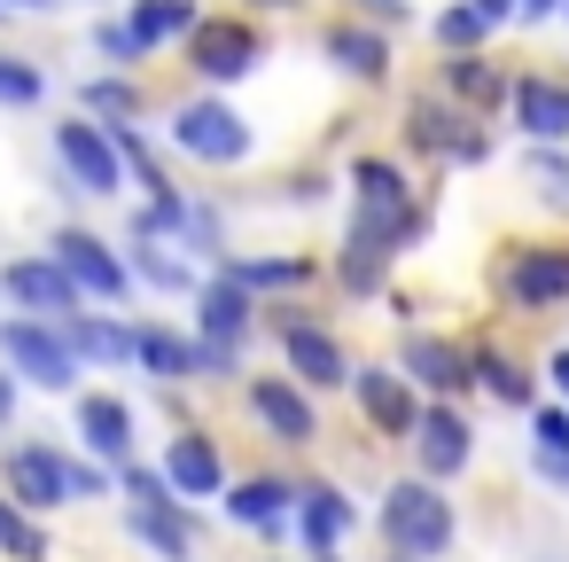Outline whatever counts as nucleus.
<instances>
[{"label": "nucleus", "mask_w": 569, "mask_h": 562, "mask_svg": "<svg viewBox=\"0 0 569 562\" xmlns=\"http://www.w3.org/2000/svg\"><path fill=\"white\" fill-rule=\"evenodd\" d=\"M164 476L180 484V500H219L234 476H227V453H219V437L203 430V422H180L172 437H164Z\"/></svg>", "instance_id": "22"}, {"label": "nucleus", "mask_w": 569, "mask_h": 562, "mask_svg": "<svg viewBox=\"0 0 569 562\" xmlns=\"http://www.w3.org/2000/svg\"><path fill=\"white\" fill-rule=\"evenodd\" d=\"M40 102H48V71H40V56L0 48V110H40Z\"/></svg>", "instance_id": "37"}, {"label": "nucleus", "mask_w": 569, "mask_h": 562, "mask_svg": "<svg viewBox=\"0 0 569 562\" xmlns=\"http://www.w3.org/2000/svg\"><path fill=\"white\" fill-rule=\"evenodd\" d=\"M164 149L188 157V165H203V172H234V165L258 157V126L219 87H203V95H188V102L164 110Z\"/></svg>", "instance_id": "4"}, {"label": "nucleus", "mask_w": 569, "mask_h": 562, "mask_svg": "<svg viewBox=\"0 0 569 562\" xmlns=\"http://www.w3.org/2000/svg\"><path fill=\"white\" fill-rule=\"evenodd\" d=\"M126 17H133V32L164 56V48H180V40L203 24V0H126Z\"/></svg>", "instance_id": "34"}, {"label": "nucleus", "mask_w": 569, "mask_h": 562, "mask_svg": "<svg viewBox=\"0 0 569 562\" xmlns=\"http://www.w3.org/2000/svg\"><path fill=\"white\" fill-rule=\"evenodd\" d=\"M273 344H281V367L297 383H312V391H351V375H359L351 344L305 305H273Z\"/></svg>", "instance_id": "10"}, {"label": "nucleus", "mask_w": 569, "mask_h": 562, "mask_svg": "<svg viewBox=\"0 0 569 562\" xmlns=\"http://www.w3.org/2000/svg\"><path fill=\"white\" fill-rule=\"evenodd\" d=\"M390 359L413 375V391H421V398H468V391H476V352H468V344H452V336L406 328Z\"/></svg>", "instance_id": "17"}, {"label": "nucleus", "mask_w": 569, "mask_h": 562, "mask_svg": "<svg viewBox=\"0 0 569 562\" xmlns=\"http://www.w3.org/2000/svg\"><path fill=\"white\" fill-rule=\"evenodd\" d=\"M0 297H9V313H40V321H79L87 313V289L71 282V266L56 250H24L0 266Z\"/></svg>", "instance_id": "15"}, {"label": "nucleus", "mask_w": 569, "mask_h": 562, "mask_svg": "<svg viewBox=\"0 0 569 562\" xmlns=\"http://www.w3.org/2000/svg\"><path fill=\"white\" fill-rule=\"evenodd\" d=\"M219 515H227L234 531L281 539V531H297V476H281V469H250V476H234V484L219 492Z\"/></svg>", "instance_id": "18"}, {"label": "nucleus", "mask_w": 569, "mask_h": 562, "mask_svg": "<svg viewBox=\"0 0 569 562\" xmlns=\"http://www.w3.org/2000/svg\"><path fill=\"white\" fill-rule=\"evenodd\" d=\"M491 297L515 321H546L569 305V235H507L491 258Z\"/></svg>", "instance_id": "3"}, {"label": "nucleus", "mask_w": 569, "mask_h": 562, "mask_svg": "<svg viewBox=\"0 0 569 562\" xmlns=\"http://www.w3.org/2000/svg\"><path fill=\"white\" fill-rule=\"evenodd\" d=\"M71 328V344H79V359L87 367H141V321H118V313H102V305H87L79 321H63Z\"/></svg>", "instance_id": "28"}, {"label": "nucleus", "mask_w": 569, "mask_h": 562, "mask_svg": "<svg viewBox=\"0 0 569 562\" xmlns=\"http://www.w3.org/2000/svg\"><path fill=\"white\" fill-rule=\"evenodd\" d=\"M398 141H406V157H429V165H460V172L491 165V118L460 110L445 87H421V95L406 102Z\"/></svg>", "instance_id": "6"}, {"label": "nucleus", "mask_w": 569, "mask_h": 562, "mask_svg": "<svg viewBox=\"0 0 569 562\" xmlns=\"http://www.w3.org/2000/svg\"><path fill=\"white\" fill-rule=\"evenodd\" d=\"M188 305H196L188 328L203 336V383H242V352H250V336H258L266 297H258L250 282H234L227 266H211Z\"/></svg>", "instance_id": "2"}, {"label": "nucleus", "mask_w": 569, "mask_h": 562, "mask_svg": "<svg viewBox=\"0 0 569 562\" xmlns=\"http://www.w3.org/2000/svg\"><path fill=\"white\" fill-rule=\"evenodd\" d=\"M320 63L336 71V79H351V87H390V63H398V48H390V24H375V17H336L328 32H320Z\"/></svg>", "instance_id": "16"}, {"label": "nucleus", "mask_w": 569, "mask_h": 562, "mask_svg": "<svg viewBox=\"0 0 569 562\" xmlns=\"http://www.w3.org/2000/svg\"><path fill=\"white\" fill-rule=\"evenodd\" d=\"M250 17H281V9H297V0H242Z\"/></svg>", "instance_id": "45"}, {"label": "nucleus", "mask_w": 569, "mask_h": 562, "mask_svg": "<svg viewBox=\"0 0 569 562\" xmlns=\"http://www.w3.org/2000/svg\"><path fill=\"white\" fill-rule=\"evenodd\" d=\"M382 562H413V554H398V546H390V554H382Z\"/></svg>", "instance_id": "46"}, {"label": "nucleus", "mask_w": 569, "mask_h": 562, "mask_svg": "<svg viewBox=\"0 0 569 562\" xmlns=\"http://www.w3.org/2000/svg\"><path fill=\"white\" fill-rule=\"evenodd\" d=\"M390 266H398V250L382 243V235H367V227H351L343 235V250H336V289L343 297H390Z\"/></svg>", "instance_id": "29"}, {"label": "nucleus", "mask_w": 569, "mask_h": 562, "mask_svg": "<svg viewBox=\"0 0 569 562\" xmlns=\"http://www.w3.org/2000/svg\"><path fill=\"white\" fill-rule=\"evenodd\" d=\"M79 110L102 118V126H141L149 118V87H141V71H94L79 87Z\"/></svg>", "instance_id": "32"}, {"label": "nucleus", "mask_w": 569, "mask_h": 562, "mask_svg": "<svg viewBox=\"0 0 569 562\" xmlns=\"http://www.w3.org/2000/svg\"><path fill=\"white\" fill-rule=\"evenodd\" d=\"M507 118H515L522 141H569V79H553V71H522Z\"/></svg>", "instance_id": "25"}, {"label": "nucleus", "mask_w": 569, "mask_h": 562, "mask_svg": "<svg viewBox=\"0 0 569 562\" xmlns=\"http://www.w3.org/2000/svg\"><path fill=\"white\" fill-rule=\"evenodd\" d=\"M266 17H250V9H219V17H203L188 40H180V63L203 79V87H242L258 63H266Z\"/></svg>", "instance_id": "7"}, {"label": "nucleus", "mask_w": 569, "mask_h": 562, "mask_svg": "<svg viewBox=\"0 0 569 562\" xmlns=\"http://www.w3.org/2000/svg\"><path fill=\"white\" fill-rule=\"evenodd\" d=\"M561 24H569V17H561Z\"/></svg>", "instance_id": "49"}, {"label": "nucleus", "mask_w": 569, "mask_h": 562, "mask_svg": "<svg viewBox=\"0 0 569 562\" xmlns=\"http://www.w3.org/2000/svg\"><path fill=\"white\" fill-rule=\"evenodd\" d=\"M351 9H382V0H351Z\"/></svg>", "instance_id": "47"}, {"label": "nucleus", "mask_w": 569, "mask_h": 562, "mask_svg": "<svg viewBox=\"0 0 569 562\" xmlns=\"http://www.w3.org/2000/svg\"><path fill=\"white\" fill-rule=\"evenodd\" d=\"M468 352H476V391H483L491 406H515V414L538 406V375H530L507 344H468Z\"/></svg>", "instance_id": "31"}, {"label": "nucleus", "mask_w": 569, "mask_h": 562, "mask_svg": "<svg viewBox=\"0 0 569 562\" xmlns=\"http://www.w3.org/2000/svg\"><path fill=\"white\" fill-rule=\"evenodd\" d=\"M0 359L24 375V391H48V398L56 391H79V375H87L71 328L63 321H40V313H9V321H0Z\"/></svg>", "instance_id": "9"}, {"label": "nucleus", "mask_w": 569, "mask_h": 562, "mask_svg": "<svg viewBox=\"0 0 569 562\" xmlns=\"http://www.w3.org/2000/svg\"><path fill=\"white\" fill-rule=\"evenodd\" d=\"M133 375H149L157 391L203 383V336H196V328H172V321H157V313H141V367H133Z\"/></svg>", "instance_id": "24"}, {"label": "nucleus", "mask_w": 569, "mask_h": 562, "mask_svg": "<svg viewBox=\"0 0 569 562\" xmlns=\"http://www.w3.org/2000/svg\"><path fill=\"white\" fill-rule=\"evenodd\" d=\"M227 274H234V282H250L258 297H297V289H312V282H320V266H312L305 250H234V258H227Z\"/></svg>", "instance_id": "30"}, {"label": "nucleus", "mask_w": 569, "mask_h": 562, "mask_svg": "<svg viewBox=\"0 0 569 562\" xmlns=\"http://www.w3.org/2000/svg\"><path fill=\"white\" fill-rule=\"evenodd\" d=\"M538 375L553 383V398H569V344H561V352H546V367H538Z\"/></svg>", "instance_id": "41"}, {"label": "nucleus", "mask_w": 569, "mask_h": 562, "mask_svg": "<svg viewBox=\"0 0 569 562\" xmlns=\"http://www.w3.org/2000/svg\"><path fill=\"white\" fill-rule=\"evenodd\" d=\"M468 461H476V422H468V406H460V398H429V406H421V430H413V469L437 476V484H452V476H468Z\"/></svg>", "instance_id": "19"}, {"label": "nucleus", "mask_w": 569, "mask_h": 562, "mask_svg": "<svg viewBox=\"0 0 569 562\" xmlns=\"http://www.w3.org/2000/svg\"><path fill=\"white\" fill-rule=\"evenodd\" d=\"M0 9H17V17H48V9H63V0H0Z\"/></svg>", "instance_id": "44"}, {"label": "nucleus", "mask_w": 569, "mask_h": 562, "mask_svg": "<svg viewBox=\"0 0 569 562\" xmlns=\"http://www.w3.org/2000/svg\"><path fill=\"white\" fill-rule=\"evenodd\" d=\"M515 79L522 71H507L491 48H468V56H437V87L460 102V110H476V118H499L507 102H515Z\"/></svg>", "instance_id": "20"}, {"label": "nucleus", "mask_w": 569, "mask_h": 562, "mask_svg": "<svg viewBox=\"0 0 569 562\" xmlns=\"http://www.w3.org/2000/svg\"><path fill=\"white\" fill-rule=\"evenodd\" d=\"M530 469H538V484H561V492H569V453H553V445H530Z\"/></svg>", "instance_id": "39"}, {"label": "nucleus", "mask_w": 569, "mask_h": 562, "mask_svg": "<svg viewBox=\"0 0 569 562\" xmlns=\"http://www.w3.org/2000/svg\"><path fill=\"white\" fill-rule=\"evenodd\" d=\"M351 406H359V422L375 430V437H390V445H413V430H421V391H413V375L398 367V359H359V375H351Z\"/></svg>", "instance_id": "13"}, {"label": "nucleus", "mask_w": 569, "mask_h": 562, "mask_svg": "<svg viewBox=\"0 0 569 562\" xmlns=\"http://www.w3.org/2000/svg\"><path fill=\"white\" fill-rule=\"evenodd\" d=\"M94 56H102L110 71H141V63H149L157 48H149V40L133 32V17H94Z\"/></svg>", "instance_id": "38"}, {"label": "nucleus", "mask_w": 569, "mask_h": 562, "mask_svg": "<svg viewBox=\"0 0 569 562\" xmlns=\"http://www.w3.org/2000/svg\"><path fill=\"white\" fill-rule=\"evenodd\" d=\"M0 484H9L32 515H56L79 500V476H71V453L56 437H17V445H0Z\"/></svg>", "instance_id": "14"}, {"label": "nucleus", "mask_w": 569, "mask_h": 562, "mask_svg": "<svg viewBox=\"0 0 569 562\" xmlns=\"http://www.w3.org/2000/svg\"><path fill=\"white\" fill-rule=\"evenodd\" d=\"M48 141H56V165H63V188H71V196H102V204H118V196L133 188L126 149H118V134H110L102 118L71 110V118L48 126Z\"/></svg>", "instance_id": "8"}, {"label": "nucleus", "mask_w": 569, "mask_h": 562, "mask_svg": "<svg viewBox=\"0 0 569 562\" xmlns=\"http://www.w3.org/2000/svg\"><path fill=\"white\" fill-rule=\"evenodd\" d=\"M375 523H382V546H398V554H413V562H445V554L460 546V507H452L445 484L421 476V469L398 476V484H382Z\"/></svg>", "instance_id": "5"}, {"label": "nucleus", "mask_w": 569, "mask_h": 562, "mask_svg": "<svg viewBox=\"0 0 569 562\" xmlns=\"http://www.w3.org/2000/svg\"><path fill=\"white\" fill-rule=\"evenodd\" d=\"M48 250L71 266V282L87 289V305H133V289H141V274H133V258L110 243V235H94V227H79V219H63L56 235H48Z\"/></svg>", "instance_id": "12"}, {"label": "nucleus", "mask_w": 569, "mask_h": 562, "mask_svg": "<svg viewBox=\"0 0 569 562\" xmlns=\"http://www.w3.org/2000/svg\"><path fill=\"white\" fill-rule=\"evenodd\" d=\"M359 531V500L328 476H297V539L305 554H343V539Z\"/></svg>", "instance_id": "23"}, {"label": "nucleus", "mask_w": 569, "mask_h": 562, "mask_svg": "<svg viewBox=\"0 0 569 562\" xmlns=\"http://www.w3.org/2000/svg\"><path fill=\"white\" fill-rule=\"evenodd\" d=\"M17 391H24V375L0 359V430H17Z\"/></svg>", "instance_id": "40"}, {"label": "nucleus", "mask_w": 569, "mask_h": 562, "mask_svg": "<svg viewBox=\"0 0 569 562\" xmlns=\"http://www.w3.org/2000/svg\"><path fill=\"white\" fill-rule=\"evenodd\" d=\"M491 40H499V24L476 9V0H452V9L429 17V48L437 56H468V48H491Z\"/></svg>", "instance_id": "35"}, {"label": "nucleus", "mask_w": 569, "mask_h": 562, "mask_svg": "<svg viewBox=\"0 0 569 562\" xmlns=\"http://www.w3.org/2000/svg\"><path fill=\"white\" fill-rule=\"evenodd\" d=\"M126 539H141L157 562H196V515L188 500H126Z\"/></svg>", "instance_id": "26"}, {"label": "nucleus", "mask_w": 569, "mask_h": 562, "mask_svg": "<svg viewBox=\"0 0 569 562\" xmlns=\"http://www.w3.org/2000/svg\"><path fill=\"white\" fill-rule=\"evenodd\" d=\"M476 9H483L499 32H507V24H522V0H476Z\"/></svg>", "instance_id": "42"}, {"label": "nucleus", "mask_w": 569, "mask_h": 562, "mask_svg": "<svg viewBox=\"0 0 569 562\" xmlns=\"http://www.w3.org/2000/svg\"><path fill=\"white\" fill-rule=\"evenodd\" d=\"M242 414H250L258 437L281 445V453H312V445H320V391L297 383L289 367H281V375H250V383H242Z\"/></svg>", "instance_id": "11"}, {"label": "nucleus", "mask_w": 569, "mask_h": 562, "mask_svg": "<svg viewBox=\"0 0 569 562\" xmlns=\"http://www.w3.org/2000/svg\"><path fill=\"white\" fill-rule=\"evenodd\" d=\"M0 562H56V539H48V515H32L9 484H0Z\"/></svg>", "instance_id": "33"}, {"label": "nucleus", "mask_w": 569, "mask_h": 562, "mask_svg": "<svg viewBox=\"0 0 569 562\" xmlns=\"http://www.w3.org/2000/svg\"><path fill=\"white\" fill-rule=\"evenodd\" d=\"M126 258H133L141 289H157V297H196V289H203L196 258H188L180 243H164V235H141V227H126Z\"/></svg>", "instance_id": "27"}, {"label": "nucleus", "mask_w": 569, "mask_h": 562, "mask_svg": "<svg viewBox=\"0 0 569 562\" xmlns=\"http://www.w3.org/2000/svg\"><path fill=\"white\" fill-rule=\"evenodd\" d=\"M522 180H530V196H538L553 219H569V149H561V141H530V149H522Z\"/></svg>", "instance_id": "36"}, {"label": "nucleus", "mask_w": 569, "mask_h": 562, "mask_svg": "<svg viewBox=\"0 0 569 562\" xmlns=\"http://www.w3.org/2000/svg\"><path fill=\"white\" fill-rule=\"evenodd\" d=\"M343 188H351V227H367V235H382L398 258L429 235V204H421V188H413V172L398 165V157H351L343 165Z\"/></svg>", "instance_id": "1"}, {"label": "nucleus", "mask_w": 569, "mask_h": 562, "mask_svg": "<svg viewBox=\"0 0 569 562\" xmlns=\"http://www.w3.org/2000/svg\"><path fill=\"white\" fill-rule=\"evenodd\" d=\"M553 17H569V0H522V24H553Z\"/></svg>", "instance_id": "43"}, {"label": "nucleus", "mask_w": 569, "mask_h": 562, "mask_svg": "<svg viewBox=\"0 0 569 562\" xmlns=\"http://www.w3.org/2000/svg\"><path fill=\"white\" fill-rule=\"evenodd\" d=\"M133 430H141V414H133L118 391H79V406H71V437H79V453L126 469V461H133Z\"/></svg>", "instance_id": "21"}, {"label": "nucleus", "mask_w": 569, "mask_h": 562, "mask_svg": "<svg viewBox=\"0 0 569 562\" xmlns=\"http://www.w3.org/2000/svg\"><path fill=\"white\" fill-rule=\"evenodd\" d=\"M0 24H9V9H0Z\"/></svg>", "instance_id": "48"}]
</instances>
